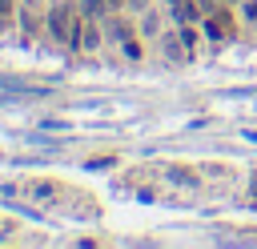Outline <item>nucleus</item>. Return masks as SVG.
<instances>
[{"instance_id":"nucleus-9","label":"nucleus","mask_w":257,"mask_h":249,"mask_svg":"<svg viewBox=\"0 0 257 249\" xmlns=\"http://www.w3.org/2000/svg\"><path fill=\"white\" fill-rule=\"evenodd\" d=\"M245 16H249V20L257 24V0H249V4H245Z\"/></svg>"},{"instance_id":"nucleus-5","label":"nucleus","mask_w":257,"mask_h":249,"mask_svg":"<svg viewBox=\"0 0 257 249\" xmlns=\"http://www.w3.org/2000/svg\"><path fill=\"white\" fill-rule=\"evenodd\" d=\"M169 181H177V185H197V173H189V169H169Z\"/></svg>"},{"instance_id":"nucleus-4","label":"nucleus","mask_w":257,"mask_h":249,"mask_svg":"<svg viewBox=\"0 0 257 249\" xmlns=\"http://www.w3.org/2000/svg\"><path fill=\"white\" fill-rule=\"evenodd\" d=\"M28 193H32L36 201H48V197L56 193V185H52V181H32V185H28Z\"/></svg>"},{"instance_id":"nucleus-11","label":"nucleus","mask_w":257,"mask_h":249,"mask_svg":"<svg viewBox=\"0 0 257 249\" xmlns=\"http://www.w3.org/2000/svg\"><path fill=\"white\" fill-rule=\"evenodd\" d=\"M124 4H128V8H145V0H124Z\"/></svg>"},{"instance_id":"nucleus-6","label":"nucleus","mask_w":257,"mask_h":249,"mask_svg":"<svg viewBox=\"0 0 257 249\" xmlns=\"http://www.w3.org/2000/svg\"><path fill=\"white\" fill-rule=\"evenodd\" d=\"M104 4H108V0H76V8H80L84 16H92V12H100Z\"/></svg>"},{"instance_id":"nucleus-10","label":"nucleus","mask_w":257,"mask_h":249,"mask_svg":"<svg viewBox=\"0 0 257 249\" xmlns=\"http://www.w3.org/2000/svg\"><path fill=\"white\" fill-rule=\"evenodd\" d=\"M108 8H112V12H120V8H124V0H108Z\"/></svg>"},{"instance_id":"nucleus-2","label":"nucleus","mask_w":257,"mask_h":249,"mask_svg":"<svg viewBox=\"0 0 257 249\" xmlns=\"http://www.w3.org/2000/svg\"><path fill=\"white\" fill-rule=\"evenodd\" d=\"M229 32H233V20H229V12H213V16L205 20V36L221 40V36H229Z\"/></svg>"},{"instance_id":"nucleus-7","label":"nucleus","mask_w":257,"mask_h":249,"mask_svg":"<svg viewBox=\"0 0 257 249\" xmlns=\"http://www.w3.org/2000/svg\"><path fill=\"white\" fill-rule=\"evenodd\" d=\"M108 165H116L112 157H92V169H108Z\"/></svg>"},{"instance_id":"nucleus-8","label":"nucleus","mask_w":257,"mask_h":249,"mask_svg":"<svg viewBox=\"0 0 257 249\" xmlns=\"http://www.w3.org/2000/svg\"><path fill=\"white\" fill-rule=\"evenodd\" d=\"M12 16V0H0V20H8Z\"/></svg>"},{"instance_id":"nucleus-1","label":"nucleus","mask_w":257,"mask_h":249,"mask_svg":"<svg viewBox=\"0 0 257 249\" xmlns=\"http://www.w3.org/2000/svg\"><path fill=\"white\" fill-rule=\"evenodd\" d=\"M48 32H52L56 40H64V44H76V40H80L76 8H72V4H56V8L48 12Z\"/></svg>"},{"instance_id":"nucleus-3","label":"nucleus","mask_w":257,"mask_h":249,"mask_svg":"<svg viewBox=\"0 0 257 249\" xmlns=\"http://www.w3.org/2000/svg\"><path fill=\"white\" fill-rule=\"evenodd\" d=\"M100 44V32L92 28V24H80V40H76V48H96Z\"/></svg>"}]
</instances>
